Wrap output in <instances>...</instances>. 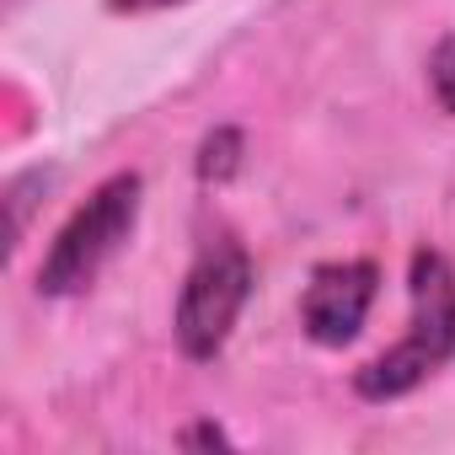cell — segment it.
Returning <instances> with one entry per match:
<instances>
[{
	"label": "cell",
	"instance_id": "obj_6",
	"mask_svg": "<svg viewBox=\"0 0 455 455\" xmlns=\"http://www.w3.org/2000/svg\"><path fill=\"white\" fill-rule=\"evenodd\" d=\"M428 81H434V97L444 102V113H455V33L434 49V60H428Z\"/></svg>",
	"mask_w": 455,
	"mask_h": 455
},
{
	"label": "cell",
	"instance_id": "obj_3",
	"mask_svg": "<svg viewBox=\"0 0 455 455\" xmlns=\"http://www.w3.org/2000/svg\"><path fill=\"white\" fill-rule=\"evenodd\" d=\"M247 295H252V258H247V247L231 242V236L209 242V247L198 252V263L188 268L182 295H177V316H172L177 348H182L193 364L214 359V354L225 348V338H231V327H236Z\"/></svg>",
	"mask_w": 455,
	"mask_h": 455
},
{
	"label": "cell",
	"instance_id": "obj_7",
	"mask_svg": "<svg viewBox=\"0 0 455 455\" xmlns=\"http://www.w3.org/2000/svg\"><path fill=\"white\" fill-rule=\"evenodd\" d=\"M177 444L198 450V444H231V439H225V428H214V423H193V428H182V434H177Z\"/></svg>",
	"mask_w": 455,
	"mask_h": 455
},
{
	"label": "cell",
	"instance_id": "obj_2",
	"mask_svg": "<svg viewBox=\"0 0 455 455\" xmlns=\"http://www.w3.org/2000/svg\"><path fill=\"white\" fill-rule=\"evenodd\" d=\"M140 193H145L140 172H118L65 220V231L54 236V247L38 268V295H54V300L81 295L124 252V242L140 225Z\"/></svg>",
	"mask_w": 455,
	"mask_h": 455
},
{
	"label": "cell",
	"instance_id": "obj_4",
	"mask_svg": "<svg viewBox=\"0 0 455 455\" xmlns=\"http://www.w3.org/2000/svg\"><path fill=\"white\" fill-rule=\"evenodd\" d=\"M375 290H380V268L370 258H354V263H322L300 295V327L311 343L322 348H343L359 338L370 306H375Z\"/></svg>",
	"mask_w": 455,
	"mask_h": 455
},
{
	"label": "cell",
	"instance_id": "obj_8",
	"mask_svg": "<svg viewBox=\"0 0 455 455\" xmlns=\"http://www.w3.org/2000/svg\"><path fill=\"white\" fill-rule=\"evenodd\" d=\"M113 12H124V17H145V12H166V6H182V0H108Z\"/></svg>",
	"mask_w": 455,
	"mask_h": 455
},
{
	"label": "cell",
	"instance_id": "obj_5",
	"mask_svg": "<svg viewBox=\"0 0 455 455\" xmlns=\"http://www.w3.org/2000/svg\"><path fill=\"white\" fill-rule=\"evenodd\" d=\"M242 150H247V140L231 124H220L214 134H204V145H198V182H209V188L231 182L242 172Z\"/></svg>",
	"mask_w": 455,
	"mask_h": 455
},
{
	"label": "cell",
	"instance_id": "obj_1",
	"mask_svg": "<svg viewBox=\"0 0 455 455\" xmlns=\"http://www.w3.org/2000/svg\"><path fill=\"white\" fill-rule=\"evenodd\" d=\"M407 295H412V316H407L402 343L354 375V391L364 402H396L455 359V268H450V258L434 247H418L407 263Z\"/></svg>",
	"mask_w": 455,
	"mask_h": 455
}]
</instances>
